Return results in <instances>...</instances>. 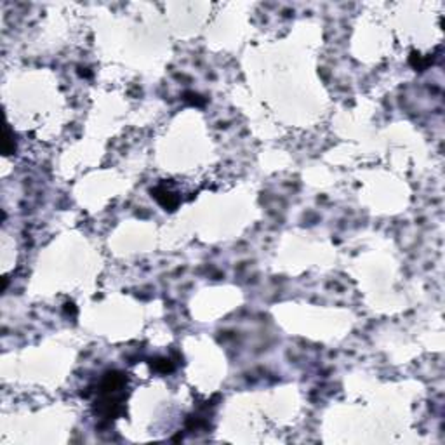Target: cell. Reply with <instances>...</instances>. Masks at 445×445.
Here are the masks:
<instances>
[{
    "instance_id": "cell-1",
    "label": "cell",
    "mask_w": 445,
    "mask_h": 445,
    "mask_svg": "<svg viewBox=\"0 0 445 445\" xmlns=\"http://www.w3.org/2000/svg\"><path fill=\"white\" fill-rule=\"evenodd\" d=\"M151 197H153L165 210H174L179 204L178 195L173 193L171 190H167L165 186H157L155 190H151Z\"/></svg>"
},
{
    "instance_id": "cell-2",
    "label": "cell",
    "mask_w": 445,
    "mask_h": 445,
    "mask_svg": "<svg viewBox=\"0 0 445 445\" xmlns=\"http://www.w3.org/2000/svg\"><path fill=\"white\" fill-rule=\"evenodd\" d=\"M14 148H16V144H14V141H13L11 131H9V129H6V138H4V153H6V155L13 153Z\"/></svg>"
}]
</instances>
